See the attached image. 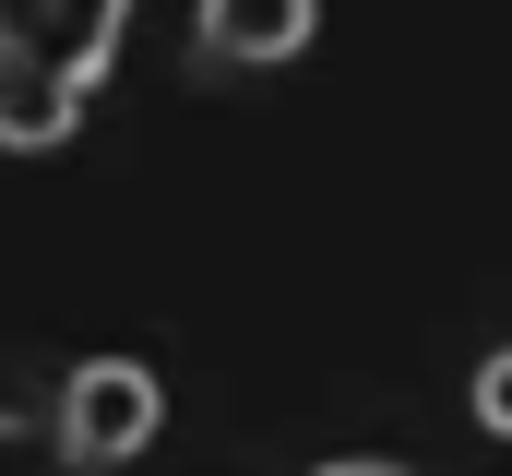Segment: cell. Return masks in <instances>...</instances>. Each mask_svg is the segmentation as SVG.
<instances>
[{"mask_svg": "<svg viewBox=\"0 0 512 476\" xmlns=\"http://www.w3.org/2000/svg\"><path fill=\"white\" fill-rule=\"evenodd\" d=\"M322 476H393V465H322Z\"/></svg>", "mask_w": 512, "mask_h": 476, "instance_id": "cell-7", "label": "cell"}, {"mask_svg": "<svg viewBox=\"0 0 512 476\" xmlns=\"http://www.w3.org/2000/svg\"><path fill=\"white\" fill-rule=\"evenodd\" d=\"M24 453H36V417H24V405H0V476L24 465Z\"/></svg>", "mask_w": 512, "mask_h": 476, "instance_id": "cell-6", "label": "cell"}, {"mask_svg": "<svg viewBox=\"0 0 512 476\" xmlns=\"http://www.w3.org/2000/svg\"><path fill=\"white\" fill-rule=\"evenodd\" d=\"M155 429H167V393H155L143 357H96V369H72V393H60V453H72L84 476H96V465H131Z\"/></svg>", "mask_w": 512, "mask_h": 476, "instance_id": "cell-1", "label": "cell"}, {"mask_svg": "<svg viewBox=\"0 0 512 476\" xmlns=\"http://www.w3.org/2000/svg\"><path fill=\"white\" fill-rule=\"evenodd\" d=\"M120 12L131 0H0V48H36L48 72H72L96 96V72L120 60Z\"/></svg>", "mask_w": 512, "mask_h": 476, "instance_id": "cell-2", "label": "cell"}, {"mask_svg": "<svg viewBox=\"0 0 512 476\" xmlns=\"http://www.w3.org/2000/svg\"><path fill=\"white\" fill-rule=\"evenodd\" d=\"M477 417H489V429H512V346L477 369Z\"/></svg>", "mask_w": 512, "mask_h": 476, "instance_id": "cell-5", "label": "cell"}, {"mask_svg": "<svg viewBox=\"0 0 512 476\" xmlns=\"http://www.w3.org/2000/svg\"><path fill=\"white\" fill-rule=\"evenodd\" d=\"M310 0H203V60H298Z\"/></svg>", "mask_w": 512, "mask_h": 476, "instance_id": "cell-4", "label": "cell"}, {"mask_svg": "<svg viewBox=\"0 0 512 476\" xmlns=\"http://www.w3.org/2000/svg\"><path fill=\"white\" fill-rule=\"evenodd\" d=\"M72 119H84V84H72V72H48L36 48H0V143H12V155L72 143Z\"/></svg>", "mask_w": 512, "mask_h": 476, "instance_id": "cell-3", "label": "cell"}]
</instances>
